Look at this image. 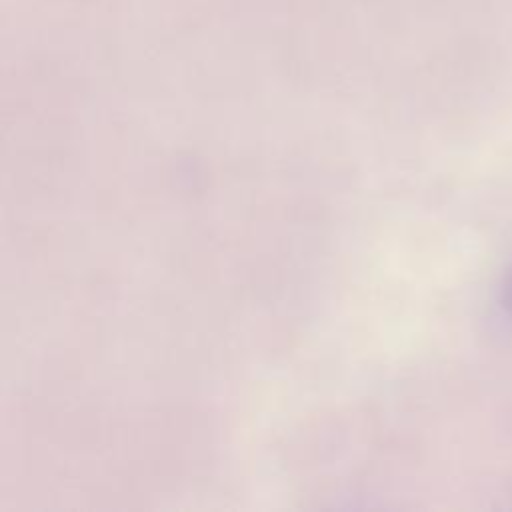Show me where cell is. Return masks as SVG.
I'll use <instances>...</instances> for the list:
<instances>
[{"instance_id": "cell-1", "label": "cell", "mask_w": 512, "mask_h": 512, "mask_svg": "<svg viewBox=\"0 0 512 512\" xmlns=\"http://www.w3.org/2000/svg\"><path fill=\"white\" fill-rule=\"evenodd\" d=\"M500 302H502V310H504V314H506L508 322L512 324V266L508 268V272H506V276H504Z\"/></svg>"}]
</instances>
